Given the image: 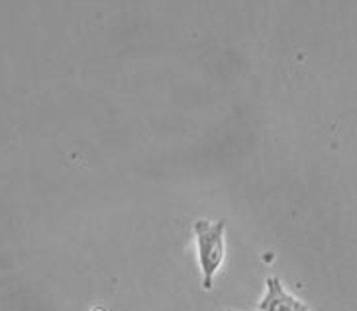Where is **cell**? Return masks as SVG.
Segmentation results:
<instances>
[{"label":"cell","mask_w":357,"mask_h":311,"mask_svg":"<svg viewBox=\"0 0 357 311\" xmlns=\"http://www.w3.org/2000/svg\"><path fill=\"white\" fill-rule=\"evenodd\" d=\"M192 233L197 241L202 288L208 292L214 288V278L226 259V223L222 219L200 218L192 223Z\"/></svg>","instance_id":"cell-1"},{"label":"cell","mask_w":357,"mask_h":311,"mask_svg":"<svg viewBox=\"0 0 357 311\" xmlns=\"http://www.w3.org/2000/svg\"><path fill=\"white\" fill-rule=\"evenodd\" d=\"M259 311H310L308 303L296 298L293 292L287 290L284 284L277 276L265 280L263 298L257 303Z\"/></svg>","instance_id":"cell-2"},{"label":"cell","mask_w":357,"mask_h":311,"mask_svg":"<svg viewBox=\"0 0 357 311\" xmlns=\"http://www.w3.org/2000/svg\"><path fill=\"white\" fill-rule=\"evenodd\" d=\"M228 311H234V310H228Z\"/></svg>","instance_id":"cell-3"}]
</instances>
